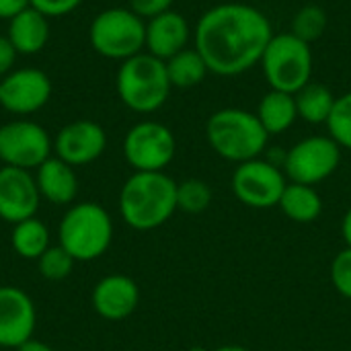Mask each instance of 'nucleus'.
I'll return each mask as SVG.
<instances>
[{
	"label": "nucleus",
	"mask_w": 351,
	"mask_h": 351,
	"mask_svg": "<svg viewBox=\"0 0 351 351\" xmlns=\"http://www.w3.org/2000/svg\"><path fill=\"white\" fill-rule=\"evenodd\" d=\"M16 49L10 43V39L6 35H0V78H4L8 72L14 70V62H16Z\"/></svg>",
	"instance_id": "32"
},
{
	"label": "nucleus",
	"mask_w": 351,
	"mask_h": 351,
	"mask_svg": "<svg viewBox=\"0 0 351 351\" xmlns=\"http://www.w3.org/2000/svg\"><path fill=\"white\" fill-rule=\"evenodd\" d=\"M177 212V181L165 171H136L119 191L121 220L134 230H154Z\"/></svg>",
	"instance_id": "2"
},
{
	"label": "nucleus",
	"mask_w": 351,
	"mask_h": 351,
	"mask_svg": "<svg viewBox=\"0 0 351 351\" xmlns=\"http://www.w3.org/2000/svg\"><path fill=\"white\" fill-rule=\"evenodd\" d=\"M0 351H6V350H0Z\"/></svg>",
	"instance_id": "38"
},
{
	"label": "nucleus",
	"mask_w": 351,
	"mask_h": 351,
	"mask_svg": "<svg viewBox=\"0 0 351 351\" xmlns=\"http://www.w3.org/2000/svg\"><path fill=\"white\" fill-rule=\"evenodd\" d=\"M37 313L31 296L14 286H0V350H16L33 339Z\"/></svg>",
	"instance_id": "15"
},
{
	"label": "nucleus",
	"mask_w": 351,
	"mask_h": 351,
	"mask_svg": "<svg viewBox=\"0 0 351 351\" xmlns=\"http://www.w3.org/2000/svg\"><path fill=\"white\" fill-rule=\"evenodd\" d=\"M10 243L19 257L37 261L49 249V230L39 218H29L14 224Z\"/></svg>",
	"instance_id": "24"
},
{
	"label": "nucleus",
	"mask_w": 351,
	"mask_h": 351,
	"mask_svg": "<svg viewBox=\"0 0 351 351\" xmlns=\"http://www.w3.org/2000/svg\"><path fill=\"white\" fill-rule=\"evenodd\" d=\"M177 154V140L169 125L152 119L138 121L123 138V156L134 171H165Z\"/></svg>",
	"instance_id": "9"
},
{
	"label": "nucleus",
	"mask_w": 351,
	"mask_h": 351,
	"mask_svg": "<svg viewBox=\"0 0 351 351\" xmlns=\"http://www.w3.org/2000/svg\"><path fill=\"white\" fill-rule=\"evenodd\" d=\"M341 146L329 136H308L298 140L290 150H286V158L282 171L286 179L302 185H319L327 181L341 165Z\"/></svg>",
	"instance_id": "8"
},
{
	"label": "nucleus",
	"mask_w": 351,
	"mask_h": 351,
	"mask_svg": "<svg viewBox=\"0 0 351 351\" xmlns=\"http://www.w3.org/2000/svg\"><path fill=\"white\" fill-rule=\"evenodd\" d=\"M31 6V0H0V21H10Z\"/></svg>",
	"instance_id": "33"
},
{
	"label": "nucleus",
	"mask_w": 351,
	"mask_h": 351,
	"mask_svg": "<svg viewBox=\"0 0 351 351\" xmlns=\"http://www.w3.org/2000/svg\"><path fill=\"white\" fill-rule=\"evenodd\" d=\"M6 37L14 45L16 53L35 56L43 51L49 41V19L37 8L29 6L8 21Z\"/></svg>",
	"instance_id": "19"
},
{
	"label": "nucleus",
	"mask_w": 351,
	"mask_h": 351,
	"mask_svg": "<svg viewBox=\"0 0 351 351\" xmlns=\"http://www.w3.org/2000/svg\"><path fill=\"white\" fill-rule=\"evenodd\" d=\"M93 308L105 321L119 323L125 321L140 304V288L138 284L121 274L105 276L97 282L93 290Z\"/></svg>",
	"instance_id": "16"
},
{
	"label": "nucleus",
	"mask_w": 351,
	"mask_h": 351,
	"mask_svg": "<svg viewBox=\"0 0 351 351\" xmlns=\"http://www.w3.org/2000/svg\"><path fill=\"white\" fill-rule=\"evenodd\" d=\"M191 39H193V29L189 21L173 8L146 21V49L144 51L152 53L154 58L162 62L187 49Z\"/></svg>",
	"instance_id": "17"
},
{
	"label": "nucleus",
	"mask_w": 351,
	"mask_h": 351,
	"mask_svg": "<svg viewBox=\"0 0 351 351\" xmlns=\"http://www.w3.org/2000/svg\"><path fill=\"white\" fill-rule=\"evenodd\" d=\"M329 276H331L333 288H335L343 298L351 300V247L341 249V251L333 257Z\"/></svg>",
	"instance_id": "29"
},
{
	"label": "nucleus",
	"mask_w": 351,
	"mask_h": 351,
	"mask_svg": "<svg viewBox=\"0 0 351 351\" xmlns=\"http://www.w3.org/2000/svg\"><path fill=\"white\" fill-rule=\"evenodd\" d=\"M88 43L99 56L123 62L146 49V21L128 6L105 8L90 21Z\"/></svg>",
	"instance_id": "7"
},
{
	"label": "nucleus",
	"mask_w": 351,
	"mask_h": 351,
	"mask_svg": "<svg viewBox=\"0 0 351 351\" xmlns=\"http://www.w3.org/2000/svg\"><path fill=\"white\" fill-rule=\"evenodd\" d=\"M191 351H206V350H204V348H193Z\"/></svg>",
	"instance_id": "37"
},
{
	"label": "nucleus",
	"mask_w": 351,
	"mask_h": 351,
	"mask_svg": "<svg viewBox=\"0 0 351 351\" xmlns=\"http://www.w3.org/2000/svg\"><path fill=\"white\" fill-rule=\"evenodd\" d=\"M286 185L288 179L282 167L274 165L267 158H253L237 165L230 179V189L234 197L243 206L253 210L278 208Z\"/></svg>",
	"instance_id": "10"
},
{
	"label": "nucleus",
	"mask_w": 351,
	"mask_h": 351,
	"mask_svg": "<svg viewBox=\"0 0 351 351\" xmlns=\"http://www.w3.org/2000/svg\"><path fill=\"white\" fill-rule=\"evenodd\" d=\"M175 0H128V8L134 10L140 19L150 21L167 10H171Z\"/></svg>",
	"instance_id": "31"
},
{
	"label": "nucleus",
	"mask_w": 351,
	"mask_h": 351,
	"mask_svg": "<svg viewBox=\"0 0 351 351\" xmlns=\"http://www.w3.org/2000/svg\"><path fill=\"white\" fill-rule=\"evenodd\" d=\"M35 181L41 199H47L53 206H70L78 195V177L74 167L58 156H49L35 169Z\"/></svg>",
	"instance_id": "18"
},
{
	"label": "nucleus",
	"mask_w": 351,
	"mask_h": 351,
	"mask_svg": "<svg viewBox=\"0 0 351 351\" xmlns=\"http://www.w3.org/2000/svg\"><path fill=\"white\" fill-rule=\"evenodd\" d=\"M16 351H53L47 343H43V341H39V339H29V341H25L21 348H16Z\"/></svg>",
	"instance_id": "34"
},
{
	"label": "nucleus",
	"mask_w": 351,
	"mask_h": 351,
	"mask_svg": "<svg viewBox=\"0 0 351 351\" xmlns=\"http://www.w3.org/2000/svg\"><path fill=\"white\" fill-rule=\"evenodd\" d=\"M206 138L220 158L234 165L261 158L269 144V134L263 130L257 115L241 107L214 111L206 121Z\"/></svg>",
	"instance_id": "3"
},
{
	"label": "nucleus",
	"mask_w": 351,
	"mask_h": 351,
	"mask_svg": "<svg viewBox=\"0 0 351 351\" xmlns=\"http://www.w3.org/2000/svg\"><path fill=\"white\" fill-rule=\"evenodd\" d=\"M167 74L173 84V88H193L206 80L210 74L204 58L195 47H187L179 51L177 56L169 58L167 62Z\"/></svg>",
	"instance_id": "23"
},
{
	"label": "nucleus",
	"mask_w": 351,
	"mask_h": 351,
	"mask_svg": "<svg viewBox=\"0 0 351 351\" xmlns=\"http://www.w3.org/2000/svg\"><path fill=\"white\" fill-rule=\"evenodd\" d=\"M74 257L60 245L49 247L39 259H37V269L41 274V278L49 280V282H60L64 278H68L74 269Z\"/></svg>",
	"instance_id": "28"
},
{
	"label": "nucleus",
	"mask_w": 351,
	"mask_h": 351,
	"mask_svg": "<svg viewBox=\"0 0 351 351\" xmlns=\"http://www.w3.org/2000/svg\"><path fill=\"white\" fill-rule=\"evenodd\" d=\"M119 101L134 113H154L171 97L167 64L148 51H140L119 64L115 76Z\"/></svg>",
	"instance_id": "4"
},
{
	"label": "nucleus",
	"mask_w": 351,
	"mask_h": 351,
	"mask_svg": "<svg viewBox=\"0 0 351 351\" xmlns=\"http://www.w3.org/2000/svg\"><path fill=\"white\" fill-rule=\"evenodd\" d=\"M255 115L269 136H280V134L288 132L298 119L296 99L290 93L269 88L261 97Z\"/></svg>",
	"instance_id": "20"
},
{
	"label": "nucleus",
	"mask_w": 351,
	"mask_h": 351,
	"mask_svg": "<svg viewBox=\"0 0 351 351\" xmlns=\"http://www.w3.org/2000/svg\"><path fill=\"white\" fill-rule=\"evenodd\" d=\"M84 0H31V6L43 12L47 19H58L74 12Z\"/></svg>",
	"instance_id": "30"
},
{
	"label": "nucleus",
	"mask_w": 351,
	"mask_h": 351,
	"mask_svg": "<svg viewBox=\"0 0 351 351\" xmlns=\"http://www.w3.org/2000/svg\"><path fill=\"white\" fill-rule=\"evenodd\" d=\"M107 148V134L101 123L93 119H76L60 128L53 138V152L70 167H86L103 156Z\"/></svg>",
	"instance_id": "13"
},
{
	"label": "nucleus",
	"mask_w": 351,
	"mask_h": 351,
	"mask_svg": "<svg viewBox=\"0 0 351 351\" xmlns=\"http://www.w3.org/2000/svg\"><path fill=\"white\" fill-rule=\"evenodd\" d=\"M278 208L296 224H311L323 214V197L313 185L288 181Z\"/></svg>",
	"instance_id": "21"
},
{
	"label": "nucleus",
	"mask_w": 351,
	"mask_h": 351,
	"mask_svg": "<svg viewBox=\"0 0 351 351\" xmlns=\"http://www.w3.org/2000/svg\"><path fill=\"white\" fill-rule=\"evenodd\" d=\"M51 80L39 68H14L0 78V107L27 117L43 109L51 99Z\"/></svg>",
	"instance_id": "12"
},
{
	"label": "nucleus",
	"mask_w": 351,
	"mask_h": 351,
	"mask_svg": "<svg viewBox=\"0 0 351 351\" xmlns=\"http://www.w3.org/2000/svg\"><path fill=\"white\" fill-rule=\"evenodd\" d=\"M327 134L346 150H351V90L335 99L333 111L327 119Z\"/></svg>",
	"instance_id": "27"
},
{
	"label": "nucleus",
	"mask_w": 351,
	"mask_h": 351,
	"mask_svg": "<svg viewBox=\"0 0 351 351\" xmlns=\"http://www.w3.org/2000/svg\"><path fill=\"white\" fill-rule=\"evenodd\" d=\"M327 12L323 6L319 4H306L300 10H296L294 19H292V33L296 37H300L306 43H313L317 39H321L327 31Z\"/></svg>",
	"instance_id": "25"
},
{
	"label": "nucleus",
	"mask_w": 351,
	"mask_h": 351,
	"mask_svg": "<svg viewBox=\"0 0 351 351\" xmlns=\"http://www.w3.org/2000/svg\"><path fill=\"white\" fill-rule=\"evenodd\" d=\"M60 247L74 261H95L107 253L113 241V220L109 212L95 202H80L68 208L58 226Z\"/></svg>",
	"instance_id": "5"
},
{
	"label": "nucleus",
	"mask_w": 351,
	"mask_h": 351,
	"mask_svg": "<svg viewBox=\"0 0 351 351\" xmlns=\"http://www.w3.org/2000/svg\"><path fill=\"white\" fill-rule=\"evenodd\" d=\"M53 150V140L43 125L27 117H19L0 125V160L6 167L37 169Z\"/></svg>",
	"instance_id": "11"
},
{
	"label": "nucleus",
	"mask_w": 351,
	"mask_h": 351,
	"mask_svg": "<svg viewBox=\"0 0 351 351\" xmlns=\"http://www.w3.org/2000/svg\"><path fill=\"white\" fill-rule=\"evenodd\" d=\"M212 204V187L202 179H185L177 183V210L185 214H202Z\"/></svg>",
	"instance_id": "26"
},
{
	"label": "nucleus",
	"mask_w": 351,
	"mask_h": 351,
	"mask_svg": "<svg viewBox=\"0 0 351 351\" xmlns=\"http://www.w3.org/2000/svg\"><path fill=\"white\" fill-rule=\"evenodd\" d=\"M261 72L269 88L296 95L313 80L315 56L311 43L296 37L292 31L274 33L261 56Z\"/></svg>",
	"instance_id": "6"
},
{
	"label": "nucleus",
	"mask_w": 351,
	"mask_h": 351,
	"mask_svg": "<svg viewBox=\"0 0 351 351\" xmlns=\"http://www.w3.org/2000/svg\"><path fill=\"white\" fill-rule=\"evenodd\" d=\"M274 27L263 10L245 2H222L208 8L193 27V47L210 74L239 76L259 66Z\"/></svg>",
	"instance_id": "1"
},
{
	"label": "nucleus",
	"mask_w": 351,
	"mask_h": 351,
	"mask_svg": "<svg viewBox=\"0 0 351 351\" xmlns=\"http://www.w3.org/2000/svg\"><path fill=\"white\" fill-rule=\"evenodd\" d=\"M341 237L346 241V247H351V208L341 220Z\"/></svg>",
	"instance_id": "35"
},
{
	"label": "nucleus",
	"mask_w": 351,
	"mask_h": 351,
	"mask_svg": "<svg viewBox=\"0 0 351 351\" xmlns=\"http://www.w3.org/2000/svg\"><path fill=\"white\" fill-rule=\"evenodd\" d=\"M212 351H249L247 348H243V346H220V348H216V350Z\"/></svg>",
	"instance_id": "36"
},
{
	"label": "nucleus",
	"mask_w": 351,
	"mask_h": 351,
	"mask_svg": "<svg viewBox=\"0 0 351 351\" xmlns=\"http://www.w3.org/2000/svg\"><path fill=\"white\" fill-rule=\"evenodd\" d=\"M39 202L41 195L31 171L6 165L0 169V220L14 226L23 220L35 218Z\"/></svg>",
	"instance_id": "14"
},
{
	"label": "nucleus",
	"mask_w": 351,
	"mask_h": 351,
	"mask_svg": "<svg viewBox=\"0 0 351 351\" xmlns=\"http://www.w3.org/2000/svg\"><path fill=\"white\" fill-rule=\"evenodd\" d=\"M296 109H298V119H304L311 125H325L333 105H335V95L331 93L329 86L321 82H308L304 88H300L296 95Z\"/></svg>",
	"instance_id": "22"
}]
</instances>
